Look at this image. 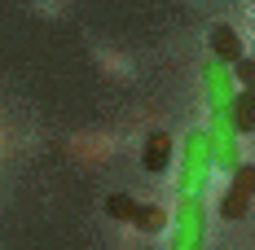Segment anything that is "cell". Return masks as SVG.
Listing matches in <instances>:
<instances>
[{
    "label": "cell",
    "instance_id": "5b68a950",
    "mask_svg": "<svg viewBox=\"0 0 255 250\" xmlns=\"http://www.w3.org/2000/svg\"><path fill=\"white\" fill-rule=\"evenodd\" d=\"M172 158H176L172 136H167V132H150V136H145V154H141V167H145L150 175H158V171L172 167Z\"/></svg>",
    "mask_w": 255,
    "mask_h": 250
},
{
    "label": "cell",
    "instance_id": "9c48e42d",
    "mask_svg": "<svg viewBox=\"0 0 255 250\" xmlns=\"http://www.w3.org/2000/svg\"><path fill=\"white\" fill-rule=\"evenodd\" d=\"M233 79H238V88H251V92H255V57H251V53L233 62Z\"/></svg>",
    "mask_w": 255,
    "mask_h": 250
},
{
    "label": "cell",
    "instance_id": "ba28073f",
    "mask_svg": "<svg viewBox=\"0 0 255 250\" xmlns=\"http://www.w3.org/2000/svg\"><path fill=\"white\" fill-rule=\"evenodd\" d=\"M163 224H172V215H167L158 202L141 206V211H136V220H132V228H141V233H163Z\"/></svg>",
    "mask_w": 255,
    "mask_h": 250
},
{
    "label": "cell",
    "instance_id": "3957f363",
    "mask_svg": "<svg viewBox=\"0 0 255 250\" xmlns=\"http://www.w3.org/2000/svg\"><path fill=\"white\" fill-rule=\"evenodd\" d=\"M255 202V163H238L229 171V189H225V198H220V220H247V211H251Z\"/></svg>",
    "mask_w": 255,
    "mask_h": 250
},
{
    "label": "cell",
    "instance_id": "30bf717a",
    "mask_svg": "<svg viewBox=\"0 0 255 250\" xmlns=\"http://www.w3.org/2000/svg\"><path fill=\"white\" fill-rule=\"evenodd\" d=\"M251 57H255V53H251Z\"/></svg>",
    "mask_w": 255,
    "mask_h": 250
},
{
    "label": "cell",
    "instance_id": "7a4b0ae2",
    "mask_svg": "<svg viewBox=\"0 0 255 250\" xmlns=\"http://www.w3.org/2000/svg\"><path fill=\"white\" fill-rule=\"evenodd\" d=\"M172 246L167 250H207V206L203 193H176L172 206Z\"/></svg>",
    "mask_w": 255,
    "mask_h": 250
},
{
    "label": "cell",
    "instance_id": "8992f818",
    "mask_svg": "<svg viewBox=\"0 0 255 250\" xmlns=\"http://www.w3.org/2000/svg\"><path fill=\"white\" fill-rule=\"evenodd\" d=\"M233 123H238L242 136L255 132V92L251 88H238V92H233Z\"/></svg>",
    "mask_w": 255,
    "mask_h": 250
},
{
    "label": "cell",
    "instance_id": "52a82bcc",
    "mask_svg": "<svg viewBox=\"0 0 255 250\" xmlns=\"http://www.w3.org/2000/svg\"><path fill=\"white\" fill-rule=\"evenodd\" d=\"M136 211H141V202L132 198V193H110V198H106V215H110V220L132 224V220H136Z\"/></svg>",
    "mask_w": 255,
    "mask_h": 250
},
{
    "label": "cell",
    "instance_id": "6da1fadb",
    "mask_svg": "<svg viewBox=\"0 0 255 250\" xmlns=\"http://www.w3.org/2000/svg\"><path fill=\"white\" fill-rule=\"evenodd\" d=\"M211 171H216V158H211L207 127H194L176 150V193H203Z\"/></svg>",
    "mask_w": 255,
    "mask_h": 250
},
{
    "label": "cell",
    "instance_id": "277c9868",
    "mask_svg": "<svg viewBox=\"0 0 255 250\" xmlns=\"http://www.w3.org/2000/svg\"><path fill=\"white\" fill-rule=\"evenodd\" d=\"M207 44H211V57H220V62H229V66L238 62V57H247V44H242L238 26H229V22H216V26H211Z\"/></svg>",
    "mask_w": 255,
    "mask_h": 250
}]
</instances>
